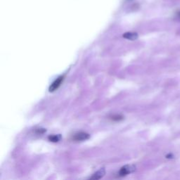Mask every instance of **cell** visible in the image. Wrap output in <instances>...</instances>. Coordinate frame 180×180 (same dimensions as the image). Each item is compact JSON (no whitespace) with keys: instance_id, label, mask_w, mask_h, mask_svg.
Returning a JSON list of instances; mask_svg holds the SVG:
<instances>
[{"instance_id":"obj_3","label":"cell","mask_w":180,"mask_h":180,"mask_svg":"<svg viewBox=\"0 0 180 180\" xmlns=\"http://www.w3.org/2000/svg\"><path fill=\"white\" fill-rule=\"evenodd\" d=\"M90 137V135L88 133L86 132H78L75 134L72 137V139L75 142H82V141H85Z\"/></svg>"},{"instance_id":"obj_6","label":"cell","mask_w":180,"mask_h":180,"mask_svg":"<svg viewBox=\"0 0 180 180\" xmlns=\"http://www.w3.org/2000/svg\"><path fill=\"white\" fill-rule=\"evenodd\" d=\"M61 137L60 135H51V136H49L48 137V139L49 141H50V142H59L61 140Z\"/></svg>"},{"instance_id":"obj_1","label":"cell","mask_w":180,"mask_h":180,"mask_svg":"<svg viewBox=\"0 0 180 180\" xmlns=\"http://www.w3.org/2000/svg\"><path fill=\"white\" fill-rule=\"evenodd\" d=\"M136 170V167L134 165H127L121 167V169L119 171V176L120 177H125L126 175L135 172Z\"/></svg>"},{"instance_id":"obj_4","label":"cell","mask_w":180,"mask_h":180,"mask_svg":"<svg viewBox=\"0 0 180 180\" xmlns=\"http://www.w3.org/2000/svg\"><path fill=\"white\" fill-rule=\"evenodd\" d=\"M106 174V170L104 168H101L98 170L96 173H94L92 176L90 177L91 179H101Z\"/></svg>"},{"instance_id":"obj_9","label":"cell","mask_w":180,"mask_h":180,"mask_svg":"<svg viewBox=\"0 0 180 180\" xmlns=\"http://www.w3.org/2000/svg\"><path fill=\"white\" fill-rule=\"evenodd\" d=\"M173 157H174V155H172V154H169L166 155L167 158H173Z\"/></svg>"},{"instance_id":"obj_8","label":"cell","mask_w":180,"mask_h":180,"mask_svg":"<svg viewBox=\"0 0 180 180\" xmlns=\"http://www.w3.org/2000/svg\"><path fill=\"white\" fill-rule=\"evenodd\" d=\"M36 132H37L38 134H42V133L46 132V130L45 129H38V130H37Z\"/></svg>"},{"instance_id":"obj_2","label":"cell","mask_w":180,"mask_h":180,"mask_svg":"<svg viewBox=\"0 0 180 180\" xmlns=\"http://www.w3.org/2000/svg\"><path fill=\"white\" fill-rule=\"evenodd\" d=\"M64 75H63V76L58 77L57 79H56L53 82V83L51 84V86L49 87V92H53L56 91V90H57L58 87L61 86V84L63 81H64Z\"/></svg>"},{"instance_id":"obj_7","label":"cell","mask_w":180,"mask_h":180,"mask_svg":"<svg viewBox=\"0 0 180 180\" xmlns=\"http://www.w3.org/2000/svg\"><path fill=\"white\" fill-rule=\"evenodd\" d=\"M123 117L120 116V115H113L111 119L113 120H115V121H118V120H123Z\"/></svg>"},{"instance_id":"obj_5","label":"cell","mask_w":180,"mask_h":180,"mask_svg":"<svg viewBox=\"0 0 180 180\" xmlns=\"http://www.w3.org/2000/svg\"><path fill=\"white\" fill-rule=\"evenodd\" d=\"M123 37L130 40H136L138 38V34L136 33H126L123 35Z\"/></svg>"},{"instance_id":"obj_10","label":"cell","mask_w":180,"mask_h":180,"mask_svg":"<svg viewBox=\"0 0 180 180\" xmlns=\"http://www.w3.org/2000/svg\"><path fill=\"white\" fill-rule=\"evenodd\" d=\"M178 15H179V16H180V11H179V13H178Z\"/></svg>"}]
</instances>
